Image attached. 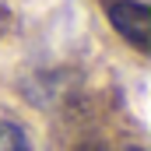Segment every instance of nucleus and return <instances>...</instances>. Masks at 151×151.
I'll return each mask as SVG.
<instances>
[{"label": "nucleus", "mask_w": 151, "mask_h": 151, "mask_svg": "<svg viewBox=\"0 0 151 151\" xmlns=\"http://www.w3.org/2000/svg\"><path fill=\"white\" fill-rule=\"evenodd\" d=\"M109 21L134 49H148L151 46V11H148V4H141V0H116V4H109Z\"/></svg>", "instance_id": "nucleus-1"}, {"label": "nucleus", "mask_w": 151, "mask_h": 151, "mask_svg": "<svg viewBox=\"0 0 151 151\" xmlns=\"http://www.w3.org/2000/svg\"><path fill=\"white\" fill-rule=\"evenodd\" d=\"M127 151H141V148H127Z\"/></svg>", "instance_id": "nucleus-4"}, {"label": "nucleus", "mask_w": 151, "mask_h": 151, "mask_svg": "<svg viewBox=\"0 0 151 151\" xmlns=\"http://www.w3.org/2000/svg\"><path fill=\"white\" fill-rule=\"evenodd\" d=\"M7 28H11V11H7V4L0 0V35H4Z\"/></svg>", "instance_id": "nucleus-3"}, {"label": "nucleus", "mask_w": 151, "mask_h": 151, "mask_svg": "<svg viewBox=\"0 0 151 151\" xmlns=\"http://www.w3.org/2000/svg\"><path fill=\"white\" fill-rule=\"evenodd\" d=\"M0 151H32L25 130H21L18 123H7V119L0 123Z\"/></svg>", "instance_id": "nucleus-2"}]
</instances>
